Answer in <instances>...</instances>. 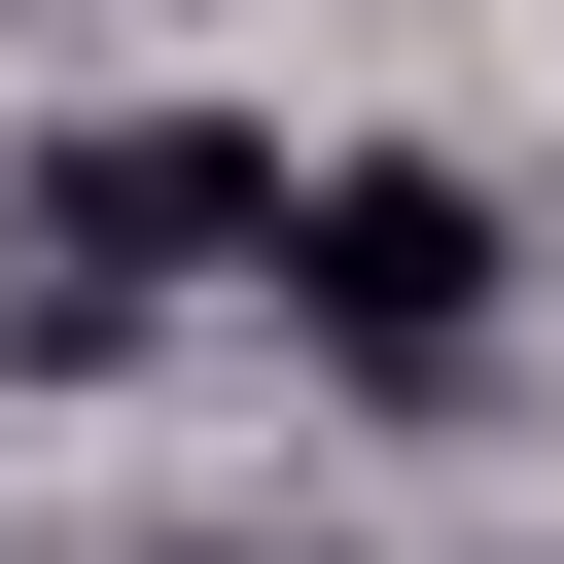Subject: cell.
<instances>
[{"instance_id":"2","label":"cell","mask_w":564,"mask_h":564,"mask_svg":"<svg viewBox=\"0 0 564 564\" xmlns=\"http://www.w3.org/2000/svg\"><path fill=\"white\" fill-rule=\"evenodd\" d=\"M247 212H282V141H247V106H106V141L35 176V282H0V352H141V282H212Z\"/></svg>"},{"instance_id":"1","label":"cell","mask_w":564,"mask_h":564,"mask_svg":"<svg viewBox=\"0 0 564 564\" xmlns=\"http://www.w3.org/2000/svg\"><path fill=\"white\" fill-rule=\"evenodd\" d=\"M247 247H282V317H317V352H352L388 423H458V388H494V176H423V141H352V176H282Z\"/></svg>"}]
</instances>
